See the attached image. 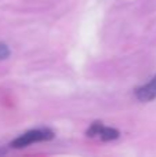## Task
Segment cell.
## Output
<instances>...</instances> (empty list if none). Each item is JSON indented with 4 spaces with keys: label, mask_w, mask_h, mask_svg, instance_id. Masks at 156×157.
<instances>
[{
    "label": "cell",
    "mask_w": 156,
    "mask_h": 157,
    "mask_svg": "<svg viewBox=\"0 0 156 157\" xmlns=\"http://www.w3.org/2000/svg\"><path fill=\"white\" fill-rule=\"evenodd\" d=\"M54 136L53 131L50 130H33V131H28L24 135L18 136L17 139H14L11 142V147H15V149H22V147H26L29 145L35 144V142H40V141H49Z\"/></svg>",
    "instance_id": "cell-1"
},
{
    "label": "cell",
    "mask_w": 156,
    "mask_h": 157,
    "mask_svg": "<svg viewBox=\"0 0 156 157\" xmlns=\"http://www.w3.org/2000/svg\"><path fill=\"white\" fill-rule=\"evenodd\" d=\"M119 131L116 128H112V127H104L102 125L101 130H99V134H98V138L101 141H113V139H118L119 138Z\"/></svg>",
    "instance_id": "cell-3"
},
{
    "label": "cell",
    "mask_w": 156,
    "mask_h": 157,
    "mask_svg": "<svg viewBox=\"0 0 156 157\" xmlns=\"http://www.w3.org/2000/svg\"><path fill=\"white\" fill-rule=\"evenodd\" d=\"M101 127H102V123H94V124H91L90 128L87 130V132H86L87 136H90V138H96V136H98Z\"/></svg>",
    "instance_id": "cell-4"
},
{
    "label": "cell",
    "mask_w": 156,
    "mask_h": 157,
    "mask_svg": "<svg viewBox=\"0 0 156 157\" xmlns=\"http://www.w3.org/2000/svg\"><path fill=\"white\" fill-rule=\"evenodd\" d=\"M10 57V48L4 43H0V61L7 59Z\"/></svg>",
    "instance_id": "cell-5"
},
{
    "label": "cell",
    "mask_w": 156,
    "mask_h": 157,
    "mask_svg": "<svg viewBox=\"0 0 156 157\" xmlns=\"http://www.w3.org/2000/svg\"><path fill=\"white\" fill-rule=\"evenodd\" d=\"M135 98L140 102H151L156 98V75L146 84L135 90Z\"/></svg>",
    "instance_id": "cell-2"
}]
</instances>
